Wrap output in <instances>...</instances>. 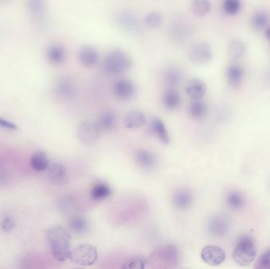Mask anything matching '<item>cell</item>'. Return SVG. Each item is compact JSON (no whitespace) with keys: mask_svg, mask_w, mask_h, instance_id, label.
I'll list each match as a JSON object with an SVG mask.
<instances>
[{"mask_svg":"<svg viewBox=\"0 0 270 269\" xmlns=\"http://www.w3.org/2000/svg\"><path fill=\"white\" fill-rule=\"evenodd\" d=\"M118 22L128 31H136L139 28V22L134 15L128 12H122L118 16Z\"/></svg>","mask_w":270,"mask_h":269,"instance_id":"obj_29","label":"cell"},{"mask_svg":"<svg viewBox=\"0 0 270 269\" xmlns=\"http://www.w3.org/2000/svg\"><path fill=\"white\" fill-rule=\"evenodd\" d=\"M193 194L188 190H179L172 197V204L174 207L179 210L189 208L193 203Z\"/></svg>","mask_w":270,"mask_h":269,"instance_id":"obj_17","label":"cell"},{"mask_svg":"<svg viewBox=\"0 0 270 269\" xmlns=\"http://www.w3.org/2000/svg\"><path fill=\"white\" fill-rule=\"evenodd\" d=\"M97 257L98 253L97 249L90 244L79 245L70 252V260L78 265H92L97 261Z\"/></svg>","mask_w":270,"mask_h":269,"instance_id":"obj_4","label":"cell"},{"mask_svg":"<svg viewBox=\"0 0 270 269\" xmlns=\"http://www.w3.org/2000/svg\"><path fill=\"white\" fill-rule=\"evenodd\" d=\"M241 7V0H224L222 4L224 12L229 16L238 14L240 11Z\"/></svg>","mask_w":270,"mask_h":269,"instance_id":"obj_34","label":"cell"},{"mask_svg":"<svg viewBox=\"0 0 270 269\" xmlns=\"http://www.w3.org/2000/svg\"><path fill=\"white\" fill-rule=\"evenodd\" d=\"M47 177L49 180L57 185H63L68 180V172L67 168L59 163L50 165L47 170Z\"/></svg>","mask_w":270,"mask_h":269,"instance_id":"obj_14","label":"cell"},{"mask_svg":"<svg viewBox=\"0 0 270 269\" xmlns=\"http://www.w3.org/2000/svg\"><path fill=\"white\" fill-rule=\"evenodd\" d=\"M206 93V85L200 78H193L188 82L186 93L192 100H201Z\"/></svg>","mask_w":270,"mask_h":269,"instance_id":"obj_16","label":"cell"},{"mask_svg":"<svg viewBox=\"0 0 270 269\" xmlns=\"http://www.w3.org/2000/svg\"><path fill=\"white\" fill-rule=\"evenodd\" d=\"M244 47L240 44V42L239 41H234L232 44L230 46L229 53L231 54L232 57H240L241 55L244 54Z\"/></svg>","mask_w":270,"mask_h":269,"instance_id":"obj_38","label":"cell"},{"mask_svg":"<svg viewBox=\"0 0 270 269\" xmlns=\"http://www.w3.org/2000/svg\"><path fill=\"white\" fill-rule=\"evenodd\" d=\"M97 126L102 132L110 131L114 129L116 124V116L112 111L103 112L97 121Z\"/></svg>","mask_w":270,"mask_h":269,"instance_id":"obj_24","label":"cell"},{"mask_svg":"<svg viewBox=\"0 0 270 269\" xmlns=\"http://www.w3.org/2000/svg\"><path fill=\"white\" fill-rule=\"evenodd\" d=\"M188 58L197 65L209 63L212 58V51L209 44L205 42H196L188 48Z\"/></svg>","mask_w":270,"mask_h":269,"instance_id":"obj_5","label":"cell"},{"mask_svg":"<svg viewBox=\"0 0 270 269\" xmlns=\"http://www.w3.org/2000/svg\"><path fill=\"white\" fill-rule=\"evenodd\" d=\"M269 17L265 12H258L251 18V25L256 30H263L268 26Z\"/></svg>","mask_w":270,"mask_h":269,"instance_id":"obj_33","label":"cell"},{"mask_svg":"<svg viewBox=\"0 0 270 269\" xmlns=\"http://www.w3.org/2000/svg\"><path fill=\"white\" fill-rule=\"evenodd\" d=\"M208 231L214 237H222L228 233L230 227L229 220L225 216L217 214L208 221Z\"/></svg>","mask_w":270,"mask_h":269,"instance_id":"obj_8","label":"cell"},{"mask_svg":"<svg viewBox=\"0 0 270 269\" xmlns=\"http://www.w3.org/2000/svg\"><path fill=\"white\" fill-rule=\"evenodd\" d=\"M162 22H163V16L160 13L156 11H152L146 14L145 17V25L150 30L159 28L161 25Z\"/></svg>","mask_w":270,"mask_h":269,"instance_id":"obj_32","label":"cell"},{"mask_svg":"<svg viewBox=\"0 0 270 269\" xmlns=\"http://www.w3.org/2000/svg\"><path fill=\"white\" fill-rule=\"evenodd\" d=\"M70 231L76 234H83L88 231L90 227L89 221L86 217L82 216H74L69 221Z\"/></svg>","mask_w":270,"mask_h":269,"instance_id":"obj_25","label":"cell"},{"mask_svg":"<svg viewBox=\"0 0 270 269\" xmlns=\"http://www.w3.org/2000/svg\"><path fill=\"white\" fill-rule=\"evenodd\" d=\"M47 243L51 254L58 261H66L70 259V234L61 226H53L46 233Z\"/></svg>","mask_w":270,"mask_h":269,"instance_id":"obj_1","label":"cell"},{"mask_svg":"<svg viewBox=\"0 0 270 269\" xmlns=\"http://www.w3.org/2000/svg\"><path fill=\"white\" fill-rule=\"evenodd\" d=\"M99 60L98 51L91 45H83L78 51L79 63L86 68H92Z\"/></svg>","mask_w":270,"mask_h":269,"instance_id":"obj_13","label":"cell"},{"mask_svg":"<svg viewBox=\"0 0 270 269\" xmlns=\"http://www.w3.org/2000/svg\"><path fill=\"white\" fill-rule=\"evenodd\" d=\"M257 250L254 239L244 234L237 241L232 252V258L237 264L242 267L250 265L256 257Z\"/></svg>","mask_w":270,"mask_h":269,"instance_id":"obj_3","label":"cell"},{"mask_svg":"<svg viewBox=\"0 0 270 269\" xmlns=\"http://www.w3.org/2000/svg\"><path fill=\"white\" fill-rule=\"evenodd\" d=\"M182 73L180 69L176 67H170L164 73V83L169 88H175L182 82Z\"/></svg>","mask_w":270,"mask_h":269,"instance_id":"obj_22","label":"cell"},{"mask_svg":"<svg viewBox=\"0 0 270 269\" xmlns=\"http://www.w3.org/2000/svg\"><path fill=\"white\" fill-rule=\"evenodd\" d=\"M112 194L110 186L104 182L95 184L90 191V196L94 201H103L107 199Z\"/></svg>","mask_w":270,"mask_h":269,"instance_id":"obj_28","label":"cell"},{"mask_svg":"<svg viewBox=\"0 0 270 269\" xmlns=\"http://www.w3.org/2000/svg\"><path fill=\"white\" fill-rule=\"evenodd\" d=\"M257 267L262 269H270V250L264 253L257 262Z\"/></svg>","mask_w":270,"mask_h":269,"instance_id":"obj_37","label":"cell"},{"mask_svg":"<svg viewBox=\"0 0 270 269\" xmlns=\"http://www.w3.org/2000/svg\"><path fill=\"white\" fill-rule=\"evenodd\" d=\"M15 227L14 219L9 214H4L0 217V229L4 232H10Z\"/></svg>","mask_w":270,"mask_h":269,"instance_id":"obj_36","label":"cell"},{"mask_svg":"<svg viewBox=\"0 0 270 269\" xmlns=\"http://www.w3.org/2000/svg\"><path fill=\"white\" fill-rule=\"evenodd\" d=\"M146 123V116L140 111H130L126 114L124 119V125L130 129H140Z\"/></svg>","mask_w":270,"mask_h":269,"instance_id":"obj_20","label":"cell"},{"mask_svg":"<svg viewBox=\"0 0 270 269\" xmlns=\"http://www.w3.org/2000/svg\"><path fill=\"white\" fill-rule=\"evenodd\" d=\"M5 1H7V0H0V3H1V2H5Z\"/></svg>","mask_w":270,"mask_h":269,"instance_id":"obj_42","label":"cell"},{"mask_svg":"<svg viewBox=\"0 0 270 269\" xmlns=\"http://www.w3.org/2000/svg\"><path fill=\"white\" fill-rule=\"evenodd\" d=\"M26 9L32 21L41 24L47 15V0H26Z\"/></svg>","mask_w":270,"mask_h":269,"instance_id":"obj_7","label":"cell"},{"mask_svg":"<svg viewBox=\"0 0 270 269\" xmlns=\"http://www.w3.org/2000/svg\"><path fill=\"white\" fill-rule=\"evenodd\" d=\"M77 133L82 143L90 145L98 140L102 131L97 126V122L86 121L79 125Z\"/></svg>","mask_w":270,"mask_h":269,"instance_id":"obj_6","label":"cell"},{"mask_svg":"<svg viewBox=\"0 0 270 269\" xmlns=\"http://www.w3.org/2000/svg\"><path fill=\"white\" fill-rule=\"evenodd\" d=\"M201 257L204 262L209 265L216 267L225 261L226 255L223 249H221V247L217 246H207L204 247L203 250L201 252Z\"/></svg>","mask_w":270,"mask_h":269,"instance_id":"obj_9","label":"cell"},{"mask_svg":"<svg viewBox=\"0 0 270 269\" xmlns=\"http://www.w3.org/2000/svg\"><path fill=\"white\" fill-rule=\"evenodd\" d=\"M226 203L230 208L240 210L245 206L246 201L244 195L238 191H232L227 195Z\"/></svg>","mask_w":270,"mask_h":269,"instance_id":"obj_30","label":"cell"},{"mask_svg":"<svg viewBox=\"0 0 270 269\" xmlns=\"http://www.w3.org/2000/svg\"><path fill=\"white\" fill-rule=\"evenodd\" d=\"M159 260L168 265H176L180 260V252L174 245H166L160 247L156 252Z\"/></svg>","mask_w":270,"mask_h":269,"instance_id":"obj_12","label":"cell"},{"mask_svg":"<svg viewBox=\"0 0 270 269\" xmlns=\"http://www.w3.org/2000/svg\"><path fill=\"white\" fill-rule=\"evenodd\" d=\"M135 160L140 168L145 170H152L156 166L157 157L153 152L141 149L135 154Z\"/></svg>","mask_w":270,"mask_h":269,"instance_id":"obj_18","label":"cell"},{"mask_svg":"<svg viewBox=\"0 0 270 269\" xmlns=\"http://www.w3.org/2000/svg\"><path fill=\"white\" fill-rule=\"evenodd\" d=\"M136 88L131 80L128 79H120L115 83L113 93L119 100H130L134 96Z\"/></svg>","mask_w":270,"mask_h":269,"instance_id":"obj_10","label":"cell"},{"mask_svg":"<svg viewBox=\"0 0 270 269\" xmlns=\"http://www.w3.org/2000/svg\"><path fill=\"white\" fill-rule=\"evenodd\" d=\"M265 34H266L267 39H268V41H269L270 42V26L268 27V29H267L266 33H265Z\"/></svg>","mask_w":270,"mask_h":269,"instance_id":"obj_41","label":"cell"},{"mask_svg":"<svg viewBox=\"0 0 270 269\" xmlns=\"http://www.w3.org/2000/svg\"><path fill=\"white\" fill-rule=\"evenodd\" d=\"M6 179H7V174H6L5 169L0 166V185L5 183Z\"/></svg>","mask_w":270,"mask_h":269,"instance_id":"obj_40","label":"cell"},{"mask_svg":"<svg viewBox=\"0 0 270 269\" xmlns=\"http://www.w3.org/2000/svg\"><path fill=\"white\" fill-rule=\"evenodd\" d=\"M55 91L63 99H70L75 94V83L71 77L62 76L55 84Z\"/></svg>","mask_w":270,"mask_h":269,"instance_id":"obj_11","label":"cell"},{"mask_svg":"<svg viewBox=\"0 0 270 269\" xmlns=\"http://www.w3.org/2000/svg\"><path fill=\"white\" fill-rule=\"evenodd\" d=\"M226 78L228 85L233 88L240 86L244 76V70L240 65L232 64L226 70Z\"/></svg>","mask_w":270,"mask_h":269,"instance_id":"obj_19","label":"cell"},{"mask_svg":"<svg viewBox=\"0 0 270 269\" xmlns=\"http://www.w3.org/2000/svg\"><path fill=\"white\" fill-rule=\"evenodd\" d=\"M66 58L67 52L61 44H52L46 49V59L51 65L60 66L65 62Z\"/></svg>","mask_w":270,"mask_h":269,"instance_id":"obj_15","label":"cell"},{"mask_svg":"<svg viewBox=\"0 0 270 269\" xmlns=\"http://www.w3.org/2000/svg\"><path fill=\"white\" fill-rule=\"evenodd\" d=\"M211 9L209 0H192V11L194 15L202 18L209 14Z\"/></svg>","mask_w":270,"mask_h":269,"instance_id":"obj_31","label":"cell"},{"mask_svg":"<svg viewBox=\"0 0 270 269\" xmlns=\"http://www.w3.org/2000/svg\"><path fill=\"white\" fill-rule=\"evenodd\" d=\"M0 127L3 129H9V130H17L18 126L14 124V122H10L9 120L0 117Z\"/></svg>","mask_w":270,"mask_h":269,"instance_id":"obj_39","label":"cell"},{"mask_svg":"<svg viewBox=\"0 0 270 269\" xmlns=\"http://www.w3.org/2000/svg\"><path fill=\"white\" fill-rule=\"evenodd\" d=\"M207 104L201 100H192L189 106L190 116L195 119H201L207 115Z\"/></svg>","mask_w":270,"mask_h":269,"instance_id":"obj_27","label":"cell"},{"mask_svg":"<svg viewBox=\"0 0 270 269\" xmlns=\"http://www.w3.org/2000/svg\"><path fill=\"white\" fill-rule=\"evenodd\" d=\"M131 67V58L123 49H113L104 58V69L110 75H123L127 73Z\"/></svg>","mask_w":270,"mask_h":269,"instance_id":"obj_2","label":"cell"},{"mask_svg":"<svg viewBox=\"0 0 270 269\" xmlns=\"http://www.w3.org/2000/svg\"><path fill=\"white\" fill-rule=\"evenodd\" d=\"M151 131L165 145L170 143V137L165 123L159 118H153L151 122Z\"/></svg>","mask_w":270,"mask_h":269,"instance_id":"obj_21","label":"cell"},{"mask_svg":"<svg viewBox=\"0 0 270 269\" xmlns=\"http://www.w3.org/2000/svg\"><path fill=\"white\" fill-rule=\"evenodd\" d=\"M49 165V160L47 159L46 154L42 152H36L30 159V166L32 169L37 172L47 171Z\"/></svg>","mask_w":270,"mask_h":269,"instance_id":"obj_26","label":"cell"},{"mask_svg":"<svg viewBox=\"0 0 270 269\" xmlns=\"http://www.w3.org/2000/svg\"><path fill=\"white\" fill-rule=\"evenodd\" d=\"M181 96L176 89L169 88L163 95L164 106L169 110H175L180 105Z\"/></svg>","mask_w":270,"mask_h":269,"instance_id":"obj_23","label":"cell"},{"mask_svg":"<svg viewBox=\"0 0 270 269\" xmlns=\"http://www.w3.org/2000/svg\"><path fill=\"white\" fill-rule=\"evenodd\" d=\"M147 259L144 256H136L129 259L123 264V268L142 269L146 267Z\"/></svg>","mask_w":270,"mask_h":269,"instance_id":"obj_35","label":"cell"}]
</instances>
